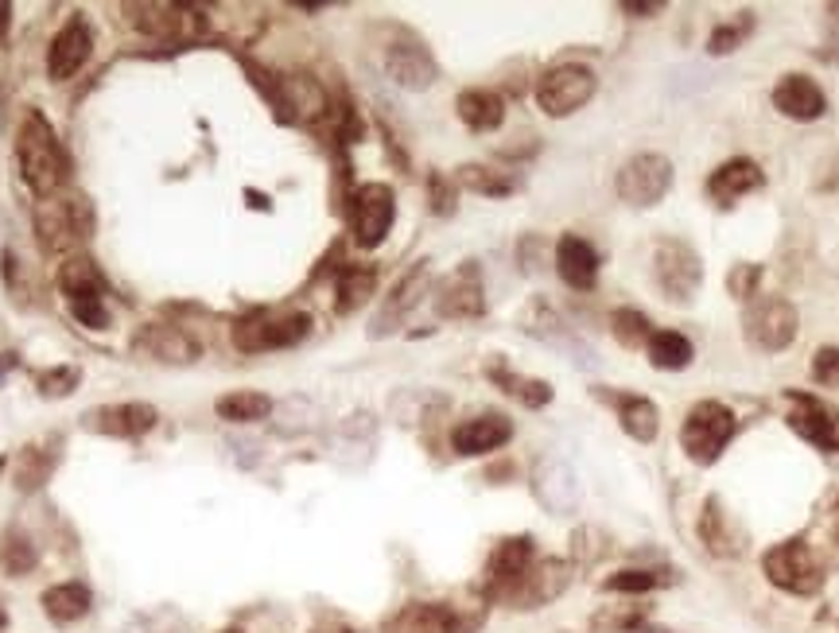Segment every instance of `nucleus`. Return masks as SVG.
I'll return each instance as SVG.
<instances>
[{
	"label": "nucleus",
	"instance_id": "1",
	"mask_svg": "<svg viewBox=\"0 0 839 633\" xmlns=\"http://www.w3.org/2000/svg\"><path fill=\"white\" fill-rule=\"evenodd\" d=\"M16 163H20V175L39 198H51L59 195V187L66 183V153L59 136H54L51 121H47L39 109H27L24 121H20V133H16Z\"/></svg>",
	"mask_w": 839,
	"mask_h": 633
},
{
	"label": "nucleus",
	"instance_id": "2",
	"mask_svg": "<svg viewBox=\"0 0 839 633\" xmlns=\"http://www.w3.org/2000/svg\"><path fill=\"white\" fill-rule=\"evenodd\" d=\"M94 233V206L82 195H51L36 206V238L47 253H63Z\"/></svg>",
	"mask_w": 839,
	"mask_h": 633
},
{
	"label": "nucleus",
	"instance_id": "3",
	"mask_svg": "<svg viewBox=\"0 0 839 633\" xmlns=\"http://www.w3.org/2000/svg\"><path fill=\"white\" fill-rule=\"evenodd\" d=\"M739 431V419L727 404L719 401H700L696 409L688 412L684 428H680V447L688 451V459L700 466H712L715 459L724 455V447Z\"/></svg>",
	"mask_w": 839,
	"mask_h": 633
},
{
	"label": "nucleus",
	"instance_id": "4",
	"mask_svg": "<svg viewBox=\"0 0 839 633\" xmlns=\"http://www.w3.org/2000/svg\"><path fill=\"white\" fill-rule=\"evenodd\" d=\"M653 277H657V284H661V292L669 295V300L684 304V300H692V295L700 292V284H704L700 253L692 249V245H684V241L665 238L661 245H657V253H653Z\"/></svg>",
	"mask_w": 839,
	"mask_h": 633
},
{
	"label": "nucleus",
	"instance_id": "5",
	"mask_svg": "<svg viewBox=\"0 0 839 633\" xmlns=\"http://www.w3.org/2000/svg\"><path fill=\"white\" fill-rule=\"evenodd\" d=\"M595 98V71L580 63H563L536 82V106L548 117H572Z\"/></svg>",
	"mask_w": 839,
	"mask_h": 633
},
{
	"label": "nucleus",
	"instance_id": "6",
	"mask_svg": "<svg viewBox=\"0 0 839 633\" xmlns=\"http://www.w3.org/2000/svg\"><path fill=\"white\" fill-rule=\"evenodd\" d=\"M762 568H766L769 583H777L781 591H793V595H816L824 583L820 563H816L813 548L804 540H786V545L769 548Z\"/></svg>",
	"mask_w": 839,
	"mask_h": 633
},
{
	"label": "nucleus",
	"instance_id": "7",
	"mask_svg": "<svg viewBox=\"0 0 839 633\" xmlns=\"http://www.w3.org/2000/svg\"><path fill=\"white\" fill-rule=\"evenodd\" d=\"M312 319L304 312L292 315H257V319H245L233 327V346L245 350V354H260V350H284L295 342L307 339Z\"/></svg>",
	"mask_w": 839,
	"mask_h": 633
},
{
	"label": "nucleus",
	"instance_id": "8",
	"mask_svg": "<svg viewBox=\"0 0 839 633\" xmlns=\"http://www.w3.org/2000/svg\"><path fill=\"white\" fill-rule=\"evenodd\" d=\"M672 187V163L661 153H642L634 160H625L618 171V195L630 206L645 210V206H657Z\"/></svg>",
	"mask_w": 839,
	"mask_h": 633
},
{
	"label": "nucleus",
	"instance_id": "9",
	"mask_svg": "<svg viewBox=\"0 0 839 633\" xmlns=\"http://www.w3.org/2000/svg\"><path fill=\"white\" fill-rule=\"evenodd\" d=\"M742 327H746V339L754 346L777 354V350H786L797 339V307L789 300H781V295H762V300H754L746 307Z\"/></svg>",
	"mask_w": 839,
	"mask_h": 633
},
{
	"label": "nucleus",
	"instance_id": "10",
	"mask_svg": "<svg viewBox=\"0 0 839 633\" xmlns=\"http://www.w3.org/2000/svg\"><path fill=\"white\" fill-rule=\"evenodd\" d=\"M393 218H397V203H393V191L385 187V183L357 187L354 206H350V226H354V241L362 249H377V245L389 238V230H393Z\"/></svg>",
	"mask_w": 839,
	"mask_h": 633
},
{
	"label": "nucleus",
	"instance_id": "11",
	"mask_svg": "<svg viewBox=\"0 0 839 633\" xmlns=\"http://www.w3.org/2000/svg\"><path fill=\"white\" fill-rule=\"evenodd\" d=\"M789 401V428L797 431L801 439H808L813 447H824V451H839V412L828 409L824 401L808 393H786Z\"/></svg>",
	"mask_w": 839,
	"mask_h": 633
},
{
	"label": "nucleus",
	"instance_id": "12",
	"mask_svg": "<svg viewBox=\"0 0 839 633\" xmlns=\"http://www.w3.org/2000/svg\"><path fill=\"white\" fill-rule=\"evenodd\" d=\"M89 51H94V32L82 16H71L59 32H54L51 47H47V78L66 82L86 66Z\"/></svg>",
	"mask_w": 839,
	"mask_h": 633
},
{
	"label": "nucleus",
	"instance_id": "13",
	"mask_svg": "<svg viewBox=\"0 0 839 633\" xmlns=\"http://www.w3.org/2000/svg\"><path fill=\"white\" fill-rule=\"evenodd\" d=\"M436 307L443 319H474V315H483L486 295H483V280H478V268L463 265L459 272H451V277L439 284Z\"/></svg>",
	"mask_w": 839,
	"mask_h": 633
},
{
	"label": "nucleus",
	"instance_id": "14",
	"mask_svg": "<svg viewBox=\"0 0 839 633\" xmlns=\"http://www.w3.org/2000/svg\"><path fill=\"white\" fill-rule=\"evenodd\" d=\"M385 74L404 89H428L436 82V59L412 39L385 47Z\"/></svg>",
	"mask_w": 839,
	"mask_h": 633
},
{
	"label": "nucleus",
	"instance_id": "15",
	"mask_svg": "<svg viewBox=\"0 0 839 633\" xmlns=\"http://www.w3.org/2000/svg\"><path fill=\"white\" fill-rule=\"evenodd\" d=\"M86 424L101 436H117V439H136L144 431L156 428V409L153 404L129 401V404H101L86 416Z\"/></svg>",
	"mask_w": 839,
	"mask_h": 633
},
{
	"label": "nucleus",
	"instance_id": "16",
	"mask_svg": "<svg viewBox=\"0 0 839 633\" xmlns=\"http://www.w3.org/2000/svg\"><path fill=\"white\" fill-rule=\"evenodd\" d=\"M774 106L777 113H786L789 121H816L828 109L824 89L816 86L808 74H786V78L774 86Z\"/></svg>",
	"mask_w": 839,
	"mask_h": 633
},
{
	"label": "nucleus",
	"instance_id": "17",
	"mask_svg": "<svg viewBox=\"0 0 839 633\" xmlns=\"http://www.w3.org/2000/svg\"><path fill=\"white\" fill-rule=\"evenodd\" d=\"M533 490L540 498V506L552 509V513H572L580 506V482L575 471L560 459H545L533 474Z\"/></svg>",
	"mask_w": 839,
	"mask_h": 633
},
{
	"label": "nucleus",
	"instance_id": "18",
	"mask_svg": "<svg viewBox=\"0 0 839 633\" xmlns=\"http://www.w3.org/2000/svg\"><path fill=\"white\" fill-rule=\"evenodd\" d=\"M513 436V424L506 416H474V419H463L455 431H451V447H455L459 455H490L498 451L501 443H509Z\"/></svg>",
	"mask_w": 839,
	"mask_h": 633
},
{
	"label": "nucleus",
	"instance_id": "19",
	"mask_svg": "<svg viewBox=\"0 0 839 633\" xmlns=\"http://www.w3.org/2000/svg\"><path fill=\"white\" fill-rule=\"evenodd\" d=\"M556 272H560V280L568 288L587 292L598 280V253L583 238H575V233H563L560 245H556Z\"/></svg>",
	"mask_w": 839,
	"mask_h": 633
},
{
	"label": "nucleus",
	"instance_id": "20",
	"mask_svg": "<svg viewBox=\"0 0 839 633\" xmlns=\"http://www.w3.org/2000/svg\"><path fill=\"white\" fill-rule=\"evenodd\" d=\"M478 618H459L451 607H404L401 614L389 622V633H471Z\"/></svg>",
	"mask_w": 839,
	"mask_h": 633
},
{
	"label": "nucleus",
	"instance_id": "21",
	"mask_svg": "<svg viewBox=\"0 0 839 633\" xmlns=\"http://www.w3.org/2000/svg\"><path fill=\"white\" fill-rule=\"evenodd\" d=\"M528 560H533V540H528V536L498 545V552L490 556V568H486V587H490L494 595H509V591L521 583V575L528 571Z\"/></svg>",
	"mask_w": 839,
	"mask_h": 633
},
{
	"label": "nucleus",
	"instance_id": "22",
	"mask_svg": "<svg viewBox=\"0 0 839 633\" xmlns=\"http://www.w3.org/2000/svg\"><path fill=\"white\" fill-rule=\"evenodd\" d=\"M563 587H568V563L545 560V563H536V568H528L525 575H521V583L509 591V598L521 602V607H540V602H548V598L560 595Z\"/></svg>",
	"mask_w": 839,
	"mask_h": 633
},
{
	"label": "nucleus",
	"instance_id": "23",
	"mask_svg": "<svg viewBox=\"0 0 839 633\" xmlns=\"http://www.w3.org/2000/svg\"><path fill=\"white\" fill-rule=\"evenodd\" d=\"M424 292H428V260H420L409 277H404L401 284L393 288V295L385 300L381 315L374 319V334H389V330H393L397 322H401L404 315H409L412 307L420 304V295H424Z\"/></svg>",
	"mask_w": 839,
	"mask_h": 633
},
{
	"label": "nucleus",
	"instance_id": "24",
	"mask_svg": "<svg viewBox=\"0 0 839 633\" xmlns=\"http://www.w3.org/2000/svg\"><path fill=\"white\" fill-rule=\"evenodd\" d=\"M762 187V168L754 160H727L724 168L715 171L712 179H707V191H712V198L719 206H734L742 195H751V191Z\"/></svg>",
	"mask_w": 839,
	"mask_h": 633
},
{
	"label": "nucleus",
	"instance_id": "25",
	"mask_svg": "<svg viewBox=\"0 0 839 633\" xmlns=\"http://www.w3.org/2000/svg\"><path fill=\"white\" fill-rule=\"evenodd\" d=\"M459 117L471 133H494L506 117V101L494 89H466V94H459Z\"/></svg>",
	"mask_w": 839,
	"mask_h": 633
},
{
	"label": "nucleus",
	"instance_id": "26",
	"mask_svg": "<svg viewBox=\"0 0 839 633\" xmlns=\"http://www.w3.org/2000/svg\"><path fill=\"white\" fill-rule=\"evenodd\" d=\"M59 288L71 304H86V300H101L106 295V280H101L98 265L86 257H71L59 268Z\"/></svg>",
	"mask_w": 839,
	"mask_h": 633
},
{
	"label": "nucleus",
	"instance_id": "27",
	"mask_svg": "<svg viewBox=\"0 0 839 633\" xmlns=\"http://www.w3.org/2000/svg\"><path fill=\"white\" fill-rule=\"evenodd\" d=\"M141 346H148V354L160 357V362H171V366H179V362H195L198 346L183 334L179 327H153V330H144L141 334Z\"/></svg>",
	"mask_w": 839,
	"mask_h": 633
},
{
	"label": "nucleus",
	"instance_id": "28",
	"mask_svg": "<svg viewBox=\"0 0 839 633\" xmlns=\"http://www.w3.org/2000/svg\"><path fill=\"white\" fill-rule=\"evenodd\" d=\"M44 610L51 622H78L89 610V591L86 583H59V587L44 591Z\"/></svg>",
	"mask_w": 839,
	"mask_h": 633
},
{
	"label": "nucleus",
	"instance_id": "29",
	"mask_svg": "<svg viewBox=\"0 0 839 633\" xmlns=\"http://www.w3.org/2000/svg\"><path fill=\"white\" fill-rule=\"evenodd\" d=\"M215 412L226 419V424H257L272 412V397L253 393V389H238V393L218 397Z\"/></svg>",
	"mask_w": 839,
	"mask_h": 633
},
{
	"label": "nucleus",
	"instance_id": "30",
	"mask_svg": "<svg viewBox=\"0 0 839 633\" xmlns=\"http://www.w3.org/2000/svg\"><path fill=\"white\" fill-rule=\"evenodd\" d=\"M618 412H622L625 436H634L637 443H649V439H657V431H661V412H657L653 401H645V397H622Z\"/></svg>",
	"mask_w": 839,
	"mask_h": 633
},
{
	"label": "nucleus",
	"instance_id": "31",
	"mask_svg": "<svg viewBox=\"0 0 839 633\" xmlns=\"http://www.w3.org/2000/svg\"><path fill=\"white\" fill-rule=\"evenodd\" d=\"M280 101H284V109H292V117H304V121H315L327 109V94L312 78H300V74L280 82Z\"/></svg>",
	"mask_w": 839,
	"mask_h": 633
},
{
	"label": "nucleus",
	"instance_id": "32",
	"mask_svg": "<svg viewBox=\"0 0 839 633\" xmlns=\"http://www.w3.org/2000/svg\"><path fill=\"white\" fill-rule=\"evenodd\" d=\"M649 362L657 369H684L692 362V342L677 330H657L649 339Z\"/></svg>",
	"mask_w": 839,
	"mask_h": 633
},
{
	"label": "nucleus",
	"instance_id": "33",
	"mask_svg": "<svg viewBox=\"0 0 839 633\" xmlns=\"http://www.w3.org/2000/svg\"><path fill=\"white\" fill-rule=\"evenodd\" d=\"M374 288H377V272L374 268H346L339 277V315H350V312H357V307L366 304L369 295H374Z\"/></svg>",
	"mask_w": 839,
	"mask_h": 633
},
{
	"label": "nucleus",
	"instance_id": "34",
	"mask_svg": "<svg viewBox=\"0 0 839 633\" xmlns=\"http://www.w3.org/2000/svg\"><path fill=\"white\" fill-rule=\"evenodd\" d=\"M36 563H39V552L24 533L9 528V533L0 536V571H4V575H24V571H32Z\"/></svg>",
	"mask_w": 839,
	"mask_h": 633
},
{
	"label": "nucleus",
	"instance_id": "35",
	"mask_svg": "<svg viewBox=\"0 0 839 633\" xmlns=\"http://www.w3.org/2000/svg\"><path fill=\"white\" fill-rule=\"evenodd\" d=\"M494 381L506 389L509 397H518L521 404H528V409H545L548 401H552V389H548L545 381H533V377H518V374H509V369H490Z\"/></svg>",
	"mask_w": 839,
	"mask_h": 633
},
{
	"label": "nucleus",
	"instance_id": "36",
	"mask_svg": "<svg viewBox=\"0 0 839 633\" xmlns=\"http://www.w3.org/2000/svg\"><path fill=\"white\" fill-rule=\"evenodd\" d=\"M610 330H615V339L622 342V346H649L653 339V330H649V319H645L642 312H630V307H622V312L610 315Z\"/></svg>",
	"mask_w": 839,
	"mask_h": 633
},
{
	"label": "nucleus",
	"instance_id": "37",
	"mask_svg": "<svg viewBox=\"0 0 839 633\" xmlns=\"http://www.w3.org/2000/svg\"><path fill=\"white\" fill-rule=\"evenodd\" d=\"M47 474H51V455H39V447H27L16 466V486L20 490H36V486H44Z\"/></svg>",
	"mask_w": 839,
	"mask_h": 633
},
{
	"label": "nucleus",
	"instance_id": "38",
	"mask_svg": "<svg viewBox=\"0 0 839 633\" xmlns=\"http://www.w3.org/2000/svg\"><path fill=\"white\" fill-rule=\"evenodd\" d=\"M459 183L463 187H471V191H478V195H509L513 191V183L509 179H501L498 171H486V168H459Z\"/></svg>",
	"mask_w": 839,
	"mask_h": 633
},
{
	"label": "nucleus",
	"instance_id": "39",
	"mask_svg": "<svg viewBox=\"0 0 839 633\" xmlns=\"http://www.w3.org/2000/svg\"><path fill=\"white\" fill-rule=\"evenodd\" d=\"M813 377L824 389H839V346H824L813 357Z\"/></svg>",
	"mask_w": 839,
	"mask_h": 633
},
{
	"label": "nucleus",
	"instance_id": "40",
	"mask_svg": "<svg viewBox=\"0 0 839 633\" xmlns=\"http://www.w3.org/2000/svg\"><path fill=\"white\" fill-rule=\"evenodd\" d=\"M657 575L653 571H618L607 580V591H625V595H642V591H653L657 587Z\"/></svg>",
	"mask_w": 839,
	"mask_h": 633
},
{
	"label": "nucleus",
	"instance_id": "41",
	"mask_svg": "<svg viewBox=\"0 0 839 633\" xmlns=\"http://www.w3.org/2000/svg\"><path fill=\"white\" fill-rule=\"evenodd\" d=\"M78 385V369L63 366V369H51V374L39 377V389H44V397H66Z\"/></svg>",
	"mask_w": 839,
	"mask_h": 633
},
{
	"label": "nucleus",
	"instance_id": "42",
	"mask_svg": "<svg viewBox=\"0 0 839 633\" xmlns=\"http://www.w3.org/2000/svg\"><path fill=\"white\" fill-rule=\"evenodd\" d=\"M742 36H746V20H739L734 27H715L707 51H712V54H731L734 47L742 44Z\"/></svg>",
	"mask_w": 839,
	"mask_h": 633
},
{
	"label": "nucleus",
	"instance_id": "43",
	"mask_svg": "<svg viewBox=\"0 0 839 633\" xmlns=\"http://www.w3.org/2000/svg\"><path fill=\"white\" fill-rule=\"evenodd\" d=\"M71 315L89 330H106L109 327V312L101 300H86V304H71Z\"/></svg>",
	"mask_w": 839,
	"mask_h": 633
},
{
	"label": "nucleus",
	"instance_id": "44",
	"mask_svg": "<svg viewBox=\"0 0 839 633\" xmlns=\"http://www.w3.org/2000/svg\"><path fill=\"white\" fill-rule=\"evenodd\" d=\"M762 277V268H751V265H742V268H734V277H731V292L734 295H751V288H754V280Z\"/></svg>",
	"mask_w": 839,
	"mask_h": 633
},
{
	"label": "nucleus",
	"instance_id": "45",
	"mask_svg": "<svg viewBox=\"0 0 839 633\" xmlns=\"http://www.w3.org/2000/svg\"><path fill=\"white\" fill-rule=\"evenodd\" d=\"M9 24H12V4H4V0H0V39L9 36Z\"/></svg>",
	"mask_w": 839,
	"mask_h": 633
},
{
	"label": "nucleus",
	"instance_id": "46",
	"mask_svg": "<svg viewBox=\"0 0 839 633\" xmlns=\"http://www.w3.org/2000/svg\"><path fill=\"white\" fill-rule=\"evenodd\" d=\"M323 633H350V630H323Z\"/></svg>",
	"mask_w": 839,
	"mask_h": 633
},
{
	"label": "nucleus",
	"instance_id": "47",
	"mask_svg": "<svg viewBox=\"0 0 839 633\" xmlns=\"http://www.w3.org/2000/svg\"><path fill=\"white\" fill-rule=\"evenodd\" d=\"M226 633H238V630H226Z\"/></svg>",
	"mask_w": 839,
	"mask_h": 633
}]
</instances>
